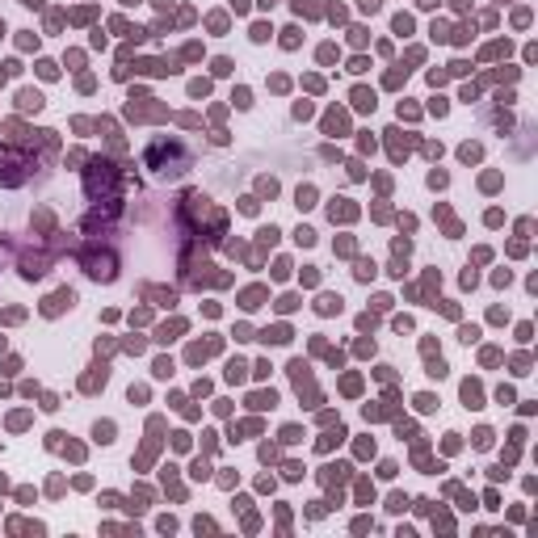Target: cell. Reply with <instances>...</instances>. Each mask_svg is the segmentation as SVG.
<instances>
[{
  "label": "cell",
  "instance_id": "cell-2",
  "mask_svg": "<svg viewBox=\"0 0 538 538\" xmlns=\"http://www.w3.org/2000/svg\"><path fill=\"white\" fill-rule=\"evenodd\" d=\"M353 105H357V110H374V93L357 89V93H353Z\"/></svg>",
  "mask_w": 538,
  "mask_h": 538
},
{
  "label": "cell",
  "instance_id": "cell-4",
  "mask_svg": "<svg viewBox=\"0 0 538 538\" xmlns=\"http://www.w3.org/2000/svg\"><path fill=\"white\" fill-rule=\"evenodd\" d=\"M429 374L441 378V374H446V362H441V357H437V362H429Z\"/></svg>",
  "mask_w": 538,
  "mask_h": 538
},
{
  "label": "cell",
  "instance_id": "cell-6",
  "mask_svg": "<svg viewBox=\"0 0 538 538\" xmlns=\"http://www.w3.org/2000/svg\"><path fill=\"white\" fill-rule=\"evenodd\" d=\"M110 433H114V425H97V441H114Z\"/></svg>",
  "mask_w": 538,
  "mask_h": 538
},
{
  "label": "cell",
  "instance_id": "cell-5",
  "mask_svg": "<svg viewBox=\"0 0 538 538\" xmlns=\"http://www.w3.org/2000/svg\"><path fill=\"white\" fill-rule=\"evenodd\" d=\"M396 30H400V34H408V30H412V17H404V13H400V17H396Z\"/></svg>",
  "mask_w": 538,
  "mask_h": 538
},
{
  "label": "cell",
  "instance_id": "cell-3",
  "mask_svg": "<svg viewBox=\"0 0 538 538\" xmlns=\"http://www.w3.org/2000/svg\"><path fill=\"white\" fill-rule=\"evenodd\" d=\"M463 400H467V408H480V387L467 382V387H463Z\"/></svg>",
  "mask_w": 538,
  "mask_h": 538
},
{
  "label": "cell",
  "instance_id": "cell-1",
  "mask_svg": "<svg viewBox=\"0 0 538 538\" xmlns=\"http://www.w3.org/2000/svg\"><path fill=\"white\" fill-rule=\"evenodd\" d=\"M21 110H42V97H38V93H34V89H26V93H21Z\"/></svg>",
  "mask_w": 538,
  "mask_h": 538
}]
</instances>
